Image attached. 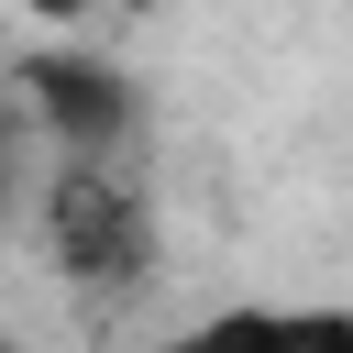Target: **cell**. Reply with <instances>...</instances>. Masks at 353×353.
I'll list each match as a JSON object with an SVG mask.
<instances>
[{"label": "cell", "instance_id": "6da1fadb", "mask_svg": "<svg viewBox=\"0 0 353 353\" xmlns=\"http://www.w3.org/2000/svg\"><path fill=\"white\" fill-rule=\"evenodd\" d=\"M44 232H55V265L77 287H110L121 298V287L154 276V210H143V188L121 165H66L55 199H44Z\"/></svg>", "mask_w": 353, "mask_h": 353}, {"label": "cell", "instance_id": "5b68a950", "mask_svg": "<svg viewBox=\"0 0 353 353\" xmlns=\"http://www.w3.org/2000/svg\"><path fill=\"white\" fill-rule=\"evenodd\" d=\"M121 11H176V0H121Z\"/></svg>", "mask_w": 353, "mask_h": 353}, {"label": "cell", "instance_id": "3957f363", "mask_svg": "<svg viewBox=\"0 0 353 353\" xmlns=\"http://www.w3.org/2000/svg\"><path fill=\"white\" fill-rule=\"evenodd\" d=\"M176 353H353V309H221Z\"/></svg>", "mask_w": 353, "mask_h": 353}, {"label": "cell", "instance_id": "8992f818", "mask_svg": "<svg viewBox=\"0 0 353 353\" xmlns=\"http://www.w3.org/2000/svg\"><path fill=\"white\" fill-rule=\"evenodd\" d=\"M0 353H22V342H11V331H0Z\"/></svg>", "mask_w": 353, "mask_h": 353}, {"label": "cell", "instance_id": "7a4b0ae2", "mask_svg": "<svg viewBox=\"0 0 353 353\" xmlns=\"http://www.w3.org/2000/svg\"><path fill=\"white\" fill-rule=\"evenodd\" d=\"M22 88H33L44 132L66 143V165H110V143L132 132V88H121L110 55H33Z\"/></svg>", "mask_w": 353, "mask_h": 353}, {"label": "cell", "instance_id": "277c9868", "mask_svg": "<svg viewBox=\"0 0 353 353\" xmlns=\"http://www.w3.org/2000/svg\"><path fill=\"white\" fill-rule=\"evenodd\" d=\"M33 11H44V22H77V11H88V0H33Z\"/></svg>", "mask_w": 353, "mask_h": 353}]
</instances>
